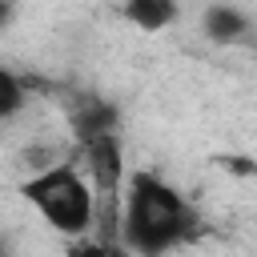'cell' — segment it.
I'll return each mask as SVG.
<instances>
[{
    "instance_id": "cell-1",
    "label": "cell",
    "mask_w": 257,
    "mask_h": 257,
    "mask_svg": "<svg viewBox=\"0 0 257 257\" xmlns=\"http://www.w3.org/2000/svg\"><path fill=\"white\" fill-rule=\"evenodd\" d=\"M197 233V213L185 205V197L153 177V173H137L128 185V205L120 213V245L141 253V257H161L173 245L189 241Z\"/></svg>"
},
{
    "instance_id": "cell-2",
    "label": "cell",
    "mask_w": 257,
    "mask_h": 257,
    "mask_svg": "<svg viewBox=\"0 0 257 257\" xmlns=\"http://www.w3.org/2000/svg\"><path fill=\"white\" fill-rule=\"evenodd\" d=\"M24 201L40 209V217L64 233V237H80L88 225H92V185L72 169V165H52V169H40L36 177H28L20 185Z\"/></svg>"
},
{
    "instance_id": "cell-3",
    "label": "cell",
    "mask_w": 257,
    "mask_h": 257,
    "mask_svg": "<svg viewBox=\"0 0 257 257\" xmlns=\"http://www.w3.org/2000/svg\"><path fill=\"white\" fill-rule=\"evenodd\" d=\"M84 153V173H88V185L96 189V197H116L120 181H124V153H120V137L116 133H104V137H92L80 145Z\"/></svg>"
},
{
    "instance_id": "cell-4",
    "label": "cell",
    "mask_w": 257,
    "mask_h": 257,
    "mask_svg": "<svg viewBox=\"0 0 257 257\" xmlns=\"http://www.w3.org/2000/svg\"><path fill=\"white\" fill-rule=\"evenodd\" d=\"M72 133L80 137V145H84V141H92V137L116 133V108H112V104H104L100 96H84V100L72 108Z\"/></svg>"
},
{
    "instance_id": "cell-5",
    "label": "cell",
    "mask_w": 257,
    "mask_h": 257,
    "mask_svg": "<svg viewBox=\"0 0 257 257\" xmlns=\"http://www.w3.org/2000/svg\"><path fill=\"white\" fill-rule=\"evenodd\" d=\"M124 16L145 32H161L177 20V0H124Z\"/></svg>"
},
{
    "instance_id": "cell-6",
    "label": "cell",
    "mask_w": 257,
    "mask_h": 257,
    "mask_svg": "<svg viewBox=\"0 0 257 257\" xmlns=\"http://www.w3.org/2000/svg\"><path fill=\"white\" fill-rule=\"evenodd\" d=\"M249 32V20L237 12V8H229V4H213L209 12H205V36L209 40H217V44H233V40H241Z\"/></svg>"
},
{
    "instance_id": "cell-7",
    "label": "cell",
    "mask_w": 257,
    "mask_h": 257,
    "mask_svg": "<svg viewBox=\"0 0 257 257\" xmlns=\"http://www.w3.org/2000/svg\"><path fill=\"white\" fill-rule=\"evenodd\" d=\"M20 108H24V84L8 68H0V120L12 116V112H20Z\"/></svg>"
},
{
    "instance_id": "cell-8",
    "label": "cell",
    "mask_w": 257,
    "mask_h": 257,
    "mask_svg": "<svg viewBox=\"0 0 257 257\" xmlns=\"http://www.w3.org/2000/svg\"><path fill=\"white\" fill-rule=\"evenodd\" d=\"M64 257H128V249L120 241H76Z\"/></svg>"
},
{
    "instance_id": "cell-9",
    "label": "cell",
    "mask_w": 257,
    "mask_h": 257,
    "mask_svg": "<svg viewBox=\"0 0 257 257\" xmlns=\"http://www.w3.org/2000/svg\"><path fill=\"white\" fill-rule=\"evenodd\" d=\"M221 165H225V169H233V173H245V177H257V165H249L245 157H225Z\"/></svg>"
},
{
    "instance_id": "cell-10",
    "label": "cell",
    "mask_w": 257,
    "mask_h": 257,
    "mask_svg": "<svg viewBox=\"0 0 257 257\" xmlns=\"http://www.w3.org/2000/svg\"><path fill=\"white\" fill-rule=\"evenodd\" d=\"M12 20V0H0V28Z\"/></svg>"
},
{
    "instance_id": "cell-11",
    "label": "cell",
    "mask_w": 257,
    "mask_h": 257,
    "mask_svg": "<svg viewBox=\"0 0 257 257\" xmlns=\"http://www.w3.org/2000/svg\"><path fill=\"white\" fill-rule=\"evenodd\" d=\"M0 257H4V253H0Z\"/></svg>"
}]
</instances>
